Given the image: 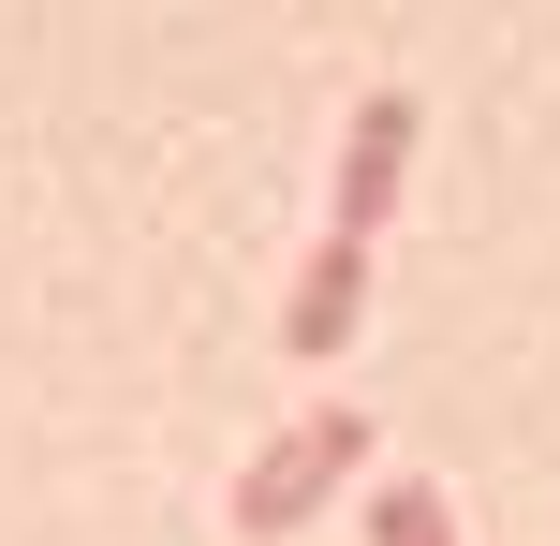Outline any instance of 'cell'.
<instances>
[{
	"instance_id": "1",
	"label": "cell",
	"mask_w": 560,
	"mask_h": 546,
	"mask_svg": "<svg viewBox=\"0 0 560 546\" xmlns=\"http://www.w3.org/2000/svg\"><path fill=\"white\" fill-rule=\"evenodd\" d=\"M339 473H369V414H354V399H310L280 443H252V473H236V532H295V518H325Z\"/></svg>"
},
{
	"instance_id": "2",
	"label": "cell",
	"mask_w": 560,
	"mask_h": 546,
	"mask_svg": "<svg viewBox=\"0 0 560 546\" xmlns=\"http://www.w3.org/2000/svg\"><path fill=\"white\" fill-rule=\"evenodd\" d=\"M413 133H428V104L413 89H369L354 118H339V193H325V236H384V207H398V177H413Z\"/></svg>"
},
{
	"instance_id": "3",
	"label": "cell",
	"mask_w": 560,
	"mask_h": 546,
	"mask_svg": "<svg viewBox=\"0 0 560 546\" xmlns=\"http://www.w3.org/2000/svg\"><path fill=\"white\" fill-rule=\"evenodd\" d=\"M354 311H369V252H354V236H310L295 295H280V355H295V370H325V355L354 340Z\"/></svg>"
},
{
	"instance_id": "4",
	"label": "cell",
	"mask_w": 560,
	"mask_h": 546,
	"mask_svg": "<svg viewBox=\"0 0 560 546\" xmlns=\"http://www.w3.org/2000/svg\"><path fill=\"white\" fill-rule=\"evenodd\" d=\"M369 546H457L443 488H428V473H384V488H369Z\"/></svg>"
}]
</instances>
